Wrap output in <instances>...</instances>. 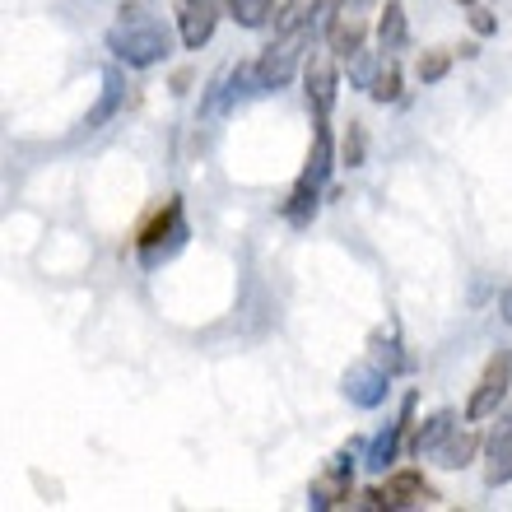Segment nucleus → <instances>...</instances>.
<instances>
[{
    "label": "nucleus",
    "mask_w": 512,
    "mask_h": 512,
    "mask_svg": "<svg viewBox=\"0 0 512 512\" xmlns=\"http://www.w3.org/2000/svg\"><path fill=\"white\" fill-rule=\"evenodd\" d=\"M108 52L117 56V61H126L131 70L159 66L163 56L173 52V33L149 10H122V24L108 28Z\"/></svg>",
    "instance_id": "nucleus-1"
},
{
    "label": "nucleus",
    "mask_w": 512,
    "mask_h": 512,
    "mask_svg": "<svg viewBox=\"0 0 512 512\" xmlns=\"http://www.w3.org/2000/svg\"><path fill=\"white\" fill-rule=\"evenodd\" d=\"M326 173H331V131H326V117H317L308 168H303V177L294 182V196L284 201V219H289V224H308L312 219V210H317V191H322Z\"/></svg>",
    "instance_id": "nucleus-2"
},
{
    "label": "nucleus",
    "mask_w": 512,
    "mask_h": 512,
    "mask_svg": "<svg viewBox=\"0 0 512 512\" xmlns=\"http://www.w3.org/2000/svg\"><path fill=\"white\" fill-rule=\"evenodd\" d=\"M312 42V28H294V33H280V38L266 47V56L256 61V84H261V94H270V89H284V84L294 80L298 61H303V47Z\"/></svg>",
    "instance_id": "nucleus-3"
},
{
    "label": "nucleus",
    "mask_w": 512,
    "mask_h": 512,
    "mask_svg": "<svg viewBox=\"0 0 512 512\" xmlns=\"http://www.w3.org/2000/svg\"><path fill=\"white\" fill-rule=\"evenodd\" d=\"M182 243H187V219H182V201L173 196V201L163 205L159 215L140 229V261L154 270L159 261H168V256H173Z\"/></svg>",
    "instance_id": "nucleus-4"
},
{
    "label": "nucleus",
    "mask_w": 512,
    "mask_h": 512,
    "mask_svg": "<svg viewBox=\"0 0 512 512\" xmlns=\"http://www.w3.org/2000/svg\"><path fill=\"white\" fill-rule=\"evenodd\" d=\"M340 387H345L350 405H359V410H373V405L387 401V391H391V368L378 364V359H359V364L345 368Z\"/></svg>",
    "instance_id": "nucleus-5"
},
{
    "label": "nucleus",
    "mask_w": 512,
    "mask_h": 512,
    "mask_svg": "<svg viewBox=\"0 0 512 512\" xmlns=\"http://www.w3.org/2000/svg\"><path fill=\"white\" fill-rule=\"evenodd\" d=\"M508 382H512V354L503 350V354H494V359H489L485 378L475 382L471 401H466V419L475 424V419H485V415H499L503 396H508Z\"/></svg>",
    "instance_id": "nucleus-6"
},
{
    "label": "nucleus",
    "mask_w": 512,
    "mask_h": 512,
    "mask_svg": "<svg viewBox=\"0 0 512 512\" xmlns=\"http://www.w3.org/2000/svg\"><path fill=\"white\" fill-rule=\"evenodd\" d=\"M368 508H410V503H433V489L424 485L419 471H396L387 489H368Z\"/></svg>",
    "instance_id": "nucleus-7"
},
{
    "label": "nucleus",
    "mask_w": 512,
    "mask_h": 512,
    "mask_svg": "<svg viewBox=\"0 0 512 512\" xmlns=\"http://www.w3.org/2000/svg\"><path fill=\"white\" fill-rule=\"evenodd\" d=\"M350 485H354V461L350 452H340V457H331V466H326V475L312 485V508H336V503L350 499Z\"/></svg>",
    "instance_id": "nucleus-8"
},
{
    "label": "nucleus",
    "mask_w": 512,
    "mask_h": 512,
    "mask_svg": "<svg viewBox=\"0 0 512 512\" xmlns=\"http://www.w3.org/2000/svg\"><path fill=\"white\" fill-rule=\"evenodd\" d=\"M410 415H415V396H405V405H401V419L396 424H387V429L368 443V457H364V466L373 475H382L396 461V447H401V438H405V429H410Z\"/></svg>",
    "instance_id": "nucleus-9"
},
{
    "label": "nucleus",
    "mask_w": 512,
    "mask_h": 512,
    "mask_svg": "<svg viewBox=\"0 0 512 512\" xmlns=\"http://www.w3.org/2000/svg\"><path fill=\"white\" fill-rule=\"evenodd\" d=\"M512 480V419H503L499 429L489 433V466H485V485L499 489Z\"/></svg>",
    "instance_id": "nucleus-10"
},
{
    "label": "nucleus",
    "mask_w": 512,
    "mask_h": 512,
    "mask_svg": "<svg viewBox=\"0 0 512 512\" xmlns=\"http://www.w3.org/2000/svg\"><path fill=\"white\" fill-rule=\"evenodd\" d=\"M336 66L326 61V56H312L308 66V103L317 108V117H326L331 112V103H336Z\"/></svg>",
    "instance_id": "nucleus-11"
},
{
    "label": "nucleus",
    "mask_w": 512,
    "mask_h": 512,
    "mask_svg": "<svg viewBox=\"0 0 512 512\" xmlns=\"http://www.w3.org/2000/svg\"><path fill=\"white\" fill-rule=\"evenodd\" d=\"M215 24H219L215 5H187L182 10V42H187L191 52H201L205 42L215 38Z\"/></svg>",
    "instance_id": "nucleus-12"
},
{
    "label": "nucleus",
    "mask_w": 512,
    "mask_h": 512,
    "mask_svg": "<svg viewBox=\"0 0 512 512\" xmlns=\"http://www.w3.org/2000/svg\"><path fill=\"white\" fill-rule=\"evenodd\" d=\"M122 98H126V89H122V70H108V75H103V94H98L94 112L84 117V131H98L103 122H112V117H117V108H122Z\"/></svg>",
    "instance_id": "nucleus-13"
},
{
    "label": "nucleus",
    "mask_w": 512,
    "mask_h": 512,
    "mask_svg": "<svg viewBox=\"0 0 512 512\" xmlns=\"http://www.w3.org/2000/svg\"><path fill=\"white\" fill-rule=\"evenodd\" d=\"M452 424H457V415H452V410H438V415L424 419V424H419V433H415V457H433V452L447 443Z\"/></svg>",
    "instance_id": "nucleus-14"
},
{
    "label": "nucleus",
    "mask_w": 512,
    "mask_h": 512,
    "mask_svg": "<svg viewBox=\"0 0 512 512\" xmlns=\"http://www.w3.org/2000/svg\"><path fill=\"white\" fill-rule=\"evenodd\" d=\"M364 33H368V28H364V19H359V14H340L336 28H331L326 38H331V52L350 61V56L364 47Z\"/></svg>",
    "instance_id": "nucleus-15"
},
{
    "label": "nucleus",
    "mask_w": 512,
    "mask_h": 512,
    "mask_svg": "<svg viewBox=\"0 0 512 512\" xmlns=\"http://www.w3.org/2000/svg\"><path fill=\"white\" fill-rule=\"evenodd\" d=\"M480 452V438L475 433H447V443L433 452L438 457V466H447V471H461V466H471V457Z\"/></svg>",
    "instance_id": "nucleus-16"
},
{
    "label": "nucleus",
    "mask_w": 512,
    "mask_h": 512,
    "mask_svg": "<svg viewBox=\"0 0 512 512\" xmlns=\"http://www.w3.org/2000/svg\"><path fill=\"white\" fill-rule=\"evenodd\" d=\"M382 66H387V56H378V52H359L350 56V84L354 89H373L378 84V75H382Z\"/></svg>",
    "instance_id": "nucleus-17"
},
{
    "label": "nucleus",
    "mask_w": 512,
    "mask_h": 512,
    "mask_svg": "<svg viewBox=\"0 0 512 512\" xmlns=\"http://www.w3.org/2000/svg\"><path fill=\"white\" fill-rule=\"evenodd\" d=\"M378 42H382V52H401L405 47V10L401 5H387V14L378 19Z\"/></svg>",
    "instance_id": "nucleus-18"
},
{
    "label": "nucleus",
    "mask_w": 512,
    "mask_h": 512,
    "mask_svg": "<svg viewBox=\"0 0 512 512\" xmlns=\"http://www.w3.org/2000/svg\"><path fill=\"white\" fill-rule=\"evenodd\" d=\"M275 10V0H229V14L238 19L243 28H261Z\"/></svg>",
    "instance_id": "nucleus-19"
},
{
    "label": "nucleus",
    "mask_w": 512,
    "mask_h": 512,
    "mask_svg": "<svg viewBox=\"0 0 512 512\" xmlns=\"http://www.w3.org/2000/svg\"><path fill=\"white\" fill-rule=\"evenodd\" d=\"M368 98H373V103H396V98H401V66H396V61H387V66H382L378 84L368 89Z\"/></svg>",
    "instance_id": "nucleus-20"
},
{
    "label": "nucleus",
    "mask_w": 512,
    "mask_h": 512,
    "mask_svg": "<svg viewBox=\"0 0 512 512\" xmlns=\"http://www.w3.org/2000/svg\"><path fill=\"white\" fill-rule=\"evenodd\" d=\"M340 5H345V0H312V14H308L312 38H322V33H331V28H336Z\"/></svg>",
    "instance_id": "nucleus-21"
},
{
    "label": "nucleus",
    "mask_w": 512,
    "mask_h": 512,
    "mask_svg": "<svg viewBox=\"0 0 512 512\" xmlns=\"http://www.w3.org/2000/svg\"><path fill=\"white\" fill-rule=\"evenodd\" d=\"M447 66H452V52H424V56H419V80H424V84L443 80Z\"/></svg>",
    "instance_id": "nucleus-22"
},
{
    "label": "nucleus",
    "mask_w": 512,
    "mask_h": 512,
    "mask_svg": "<svg viewBox=\"0 0 512 512\" xmlns=\"http://www.w3.org/2000/svg\"><path fill=\"white\" fill-rule=\"evenodd\" d=\"M303 24H308V0H289L284 14L275 19V38H280V33H294V28H303Z\"/></svg>",
    "instance_id": "nucleus-23"
},
{
    "label": "nucleus",
    "mask_w": 512,
    "mask_h": 512,
    "mask_svg": "<svg viewBox=\"0 0 512 512\" xmlns=\"http://www.w3.org/2000/svg\"><path fill=\"white\" fill-rule=\"evenodd\" d=\"M345 163H350V168L364 163V135L359 131H350V140H345Z\"/></svg>",
    "instance_id": "nucleus-24"
},
{
    "label": "nucleus",
    "mask_w": 512,
    "mask_h": 512,
    "mask_svg": "<svg viewBox=\"0 0 512 512\" xmlns=\"http://www.w3.org/2000/svg\"><path fill=\"white\" fill-rule=\"evenodd\" d=\"M499 312H503V322L512 326V284H508V289H503V294H499Z\"/></svg>",
    "instance_id": "nucleus-25"
},
{
    "label": "nucleus",
    "mask_w": 512,
    "mask_h": 512,
    "mask_svg": "<svg viewBox=\"0 0 512 512\" xmlns=\"http://www.w3.org/2000/svg\"><path fill=\"white\" fill-rule=\"evenodd\" d=\"M471 24H475V33H494V19H489L485 10H475V19H471Z\"/></svg>",
    "instance_id": "nucleus-26"
},
{
    "label": "nucleus",
    "mask_w": 512,
    "mask_h": 512,
    "mask_svg": "<svg viewBox=\"0 0 512 512\" xmlns=\"http://www.w3.org/2000/svg\"><path fill=\"white\" fill-rule=\"evenodd\" d=\"M187 5H215V10H219V0H187Z\"/></svg>",
    "instance_id": "nucleus-27"
},
{
    "label": "nucleus",
    "mask_w": 512,
    "mask_h": 512,
    "mask_svg": "<svg viewBox=\"0 0 512 512\" xmlns=\"http://www.w3.org/2000/svg\"><path fill=\"white\" fill-rule=\"evenodd\" d=\"M350 5H368V0H350Z\"/></svg>",
    "instance_id": "nucleus-28"
},
{
    "label": "nucleus",
    "mask_w": 512,
    "mask_h": 512,
    "mask_svg": "<svg viewBox=\"0 0 512 512\" xmlns=\"http://www.w3.org/2000/svg\"><path fill=\"white\" fill-rule=\"evenodd\" d=\"M461 5H471V0H461Z\"/></svg>",
    "instance_id": "nucleus-29"
}]
</instances>
